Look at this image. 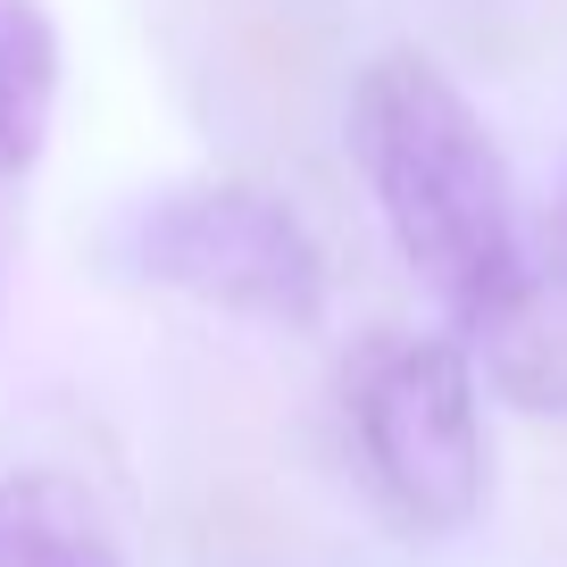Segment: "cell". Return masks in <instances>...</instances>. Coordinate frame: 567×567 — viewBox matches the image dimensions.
Instances as JSON below:
<instances>
[{
	"label": "cell",
	"instance_id": "1",
	"mask_svg": "<svg viewBox=\"0 0 567 567\" xmlns=\"http://www.w3.org/2000/svg\"><path fill=\"white\" fill-rule=\"evenodd\" d=\"M351 151L401 243L409 276L434 292L460 326L509 301L526 276V234H517L509 167H501L484 117L434 59L384 51L351 92Z\"/></svg>",
	"mask_w": 567,
	"mask_h": 567
},
{
	"label": "cell",
	"instance_id": "2",
	"mask_svg": "<svg viewBox=\"0 0 567 567\" xmlns=\"http://www.w3.org/2000/svg\"><path fill=\"white\" fill-rule=\"evenodd\" d=\"M117 259L142 284L234 309L259 326L326 318V259L309 226L259 184H176L117 226Z\"/></svg>",
	"mask_w": 567,
	"mask_h": 567
},
{
	"label": "cell",
	"instance_id": "3",
	"mask_svg": "<svg viewBox=\"0 0 567 567\" xmlns=\"http://www.w3.org/2000/svg\"><path fill=\"white\" fill-rule=\"evenodd\" d=\"M359 451L384 501L425 534H460L484 509V417H476V359L467 342L417 334L384 342L351 392Z\"/></svg>",
	"mask_w": 567,
	"mask_h": 567
},
{
	"label": "cell",
	"instance_id": "4",
	"mask_svg": "<svg viewBox=\"0 0 567 567\" xmlns=\"http://www.w3.org/2000/svg\"><path fill=\"white\" fill-rule=\"evenodd\" d=\"M467 334H476L493 392H509L517 409H567V259L526 267L509 301L484 309Z\"/></svg>",
	"mask_w": 567,
	"mask_h": 567
},
{
	"label": "cell",
	"instance_id": "5",
	"mask_svg": "<svg viewBox=\"0 0 567 567\" xmlns=\"http://www.w3.org/2000/svg\"><path fill=\"white\" fill-rule=\"evenodd\" d=\"M0 567H134L101 493L59 467L0 476Z\"/></svg>",
	"mask_w": 567,
	"mask_h": 567
},
{
	"label": "cell",
	"instance_id": "6",
	"mask_svg": "<svg viewBox=\"0 0 567 567\" xmlns=\"http://www.w3.org/2000/svg\"><path fill=\"white\" fill-rule=\"evenodd\" d=\"M59 109V25L42 0H0V184L25 176Z\"/></svg>",
	"mask_w": 567,
	"mask_h": 567
},
{
	"label": "cell",
	"instance_id": "7",
	"mask_svg": "<svg viewBox=\"0 0 567 567\" xmlns=\"http://www.w3.org/2000/svg\"><path fill=\"white\" fill-rule=\"evenodd\" d=\"M559 259H567V234H559Z\"/></svg>",
	"mask_w": 567,
	"mask_h": 567
}]
</instances>
